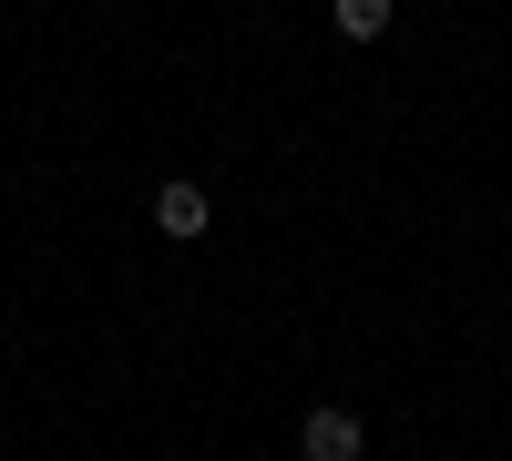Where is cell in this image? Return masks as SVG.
Listing matches in <instances>:
<instances>
[{
  "instance_id": "6da1fadb",
  "label": "cell",
  "mask_w": 512,
  "mask_h": 461,
  "mask_svg": "<svg viewBox=\"0 0 512 461\" xmlns=\"http://www.w3.org/2000/svg\"><path fill=\"white\" fill-rule=\"evenodd\" d=\"M369 451V421L349 400H308L297 410V461H359Z\"/></svg>"
},
{
  "instance_id": "7a4b0ae2",
  "label": "cell",
  "mask_w": 512,
  "mask_h": 461,
  "mask_svg": "<svg viewBox=\"0 0 512 461\" xmlns=\"http://www.w3.org/2000/svg\"><path fill=\"white\" fill-rule=\"evenodd\" d=\"M205 226H216V195H205L195 175H164V185H154V236H175V246H195Z\"/></svg>"
},
{
  "instance_id": "3957f363",
  "label": "cell",
  "mask_w": 512,
  "mask_h": 461,
  "mask_svg": "<svg viewBox=\"0 0 512 461\" xmlns=\"http://www.w3.org/2000/svg\"><path fill=\"white\" fill-rule=\"evenodd\" d=\"M390 21H400V0H328V31L349 41V52H369V41H390Z\"/></svg>"
}]
</instances>
